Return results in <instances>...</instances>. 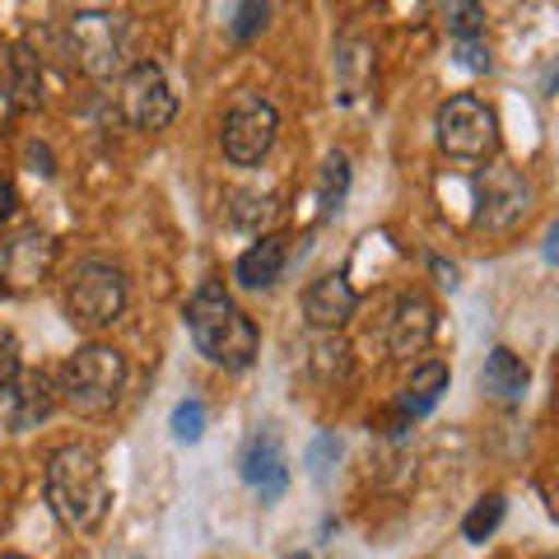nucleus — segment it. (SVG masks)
<instances>
[{
	"label": "nucleus",
	"instance_id": "obj_25",
	"mask_svg": "<svg viewBox=\"0 0 559 559\" xmlns=\"http://www.w3.org/2000/svg\"><path fill=\"white\" fill-rule=\"evenodd\" d=\"M201 433H205V406L191 396V401H182V406L173 411V439H178V443H197Z\"/></svg>",
	"mask_w": 559,
	"mask_h": 559
},
{
	"label": "nucleus",
	"instance_id": "obj_3",
	"mask_svg": "<svg viewBox=\"0 0 559 559\" xmlns=\"http://www.w3.org/2000/svg\"><path fill=\"white\" fill-rule=\"evenodd\" d=\"M61 401L75 415H112L121 392H127V355L112 345H84L61 369Z\"/></svg>",
	"mask_w": 559,
	"mask_h": 559
},
{
	"label": "nucleus",
	"instance_id": "obj_9",
	"mask_svg": "<svg viewBox=\"0 0 559 559\" xmlns=\"http://www.w3.org/2000/svg\"><path fill=\"white\" fill-rule=\"evenodd\" d=\"M121 112L135 131H168L178 117V94L168 90V75L159 61H131L121 75Z\"/></svg>",
	"mask_w": 559,
	"mask_h": 559
},
{
	"label": "nucleus",
	"instance_id": "obj_10",
	"mask_svg": "<svg viewBox=\"0 0 559 559\" xmlns=\"http://www.w3.org/2000/svg\"><path fill=\"white\" fill-rule=\"evenodd\" d=\"M57 271V238L47 229H20L0 242V285L24 294V289H38L43 280Z\"/></svg>",
	"mask_w": 559,
	"mask_h": 559
},
{
	"label": "nucleus",
	"instance_id": "obj_8",
	"mask_svg": "<svg viewBox=\"0 0 559 559\" xmlns=\"http://www.w3.org/2000/svg\"><path fill=\"white\" fill-rule=\"evenodd\" d=\"M532 182L509 164H489L476 178V224L485 234H513L532 215Z\"/></svg>",
	"mask_w": 559,
	"mask_h": 559
},
{
	"label": "nucleus",
	"instance_id": "obj_28",
	"mask_svg": "<svg viewBox=\"0 0 559 559\" xmlns=\"http://www.w3.org/2000/svg\"><path fill=\"white\" fill-rule=\"evenodd\" d=\"M14 210H20V191H14L10 182H0V219H10Z\"/></svg>",
	"mask_w": 559,
	"mask_h": 559
},
{
	"label": "nucleus",
	"instance_id": "obj_22",
	"mask_svg": "<svg viewBox=\"0 0 559 559\" xmlns=\"http://www.w3.org/2000/svg\"><path fill=\"white\" fill-rule=\"evenodd\" d=\"M503 509H509V503H503V495H485L476 509L466 513L462 536H466V540H476V546H480V540H489V536H495V527L503 522Z\"/></svg>",
	"mask_w": 559,
	"mask_h": 559
},
{
	"label": "nucleus",
	"instance_id": "obj_4",
	"mask_svg": "<svg viewBox=\"0 0 559 559\" xmlns=\"http://www.w3.org/2000/svg\"><path fill=\"white\" fill-rule=\"evenodd\" d=\"M66 51L90 80H117L131 66V24L112 10H84L70 14Z\"/></svg>",
	"mask_w": 559,
	"mask_h": 559
},
{
	"label": "nucleus",
	"instance_id": "obj_5",
	"mask_svg": "<svg viewBox=\"0 0 559 559\" xmlns=\"http://www.w3.org/2000/svg\"><path fill=\"white\" fill-rule=\"evenodd\" d=\"M66 312L70 322H80L84 331H103L127 312V275L112 261L84 257L66 275Z\"/></svg>",
	"mask_w": 559,
	"mask_h": 559
},
{
	"label": "nucleus",
	"instance_id": "obj_11",
	"mask_svg": "<svg viewBox=\"0 0 559 559\" xmlns=\"http://www.w3.org/2000/svg\"><path fill=\"white\" fill-rule=\"evenodd\" d=\"M238 471H242V480L257 489L261 503H275L289 489L285 448H280V439H275L271 429L266 433H252V439H248V448H242V457H238Z\"/></svg>",
	"mask_w": 559,
	"mask_h": 559
},
{
	"label": "nucleus",
	"instance_id": "obj_31",
	"mask_svg": "<svg viewBox=\"0 0 559 559\" xmlns=\"http://www.w3.org/2000/svg\"><path fill=\"white\" fill-rule=\"evenodd\" d=\"M0 559H28V555H0Z\"/></svg>",
	"mask_w": 559,
	"mask_h": 559
},
{
	"label": "nucleus",
	"instance_id": "obj_12",
	"mask_svg": "<svg viewBox=\"0 0 559 559\" xmlns=\"http://www.w3.org/2000/svg\"><path fill=\"white\" fill-rule=\"evenodd\" d=\"M359 308V294L349 285L345 271H331V275H318L304 294V318L312 331H341Z\"/></svg>",
	"mask_w": 559,
	"mask_h": 559
},
{
	"label": "nucleus",
	"instance_id": "obj_1",
	"mask_svg": "<svg viewBox=\"0 0 559 559\" xmlns=\"http://www.w3.org/2000/svg\"><path fill=\"white\" fill-rule=\"evenodd\" d=\"M47 503L57 522L75 536H90L103 527V518L112 509V489L103 476V462L94 448L84 443H66L51 452L47 462Z\"/></svg>",
	"mask_w": 559,
	"mask_h": 559
},
{
	"label": "nucleus",
	"instance_id": "obj_19",
	"mask_svg": "<svg viewBox=\"0 0 559 559\" xmlns=\"http://www.w3.org/2000/svg\"><path fill=\"white\" fill-rule=\"evenodd\" d=\"M229 219L238 224V229L261 234V229H266V224L275 219V197H271V191H234Z\"/></svg>",
	"mask_w": 559,
	"mask_h": 559
},
{
	"label": "nucleus",
	"instance_id": "obj_18",
	"mask_svg": "<svg viewBox=\"0 0 559 559\" xmlns=\"http://www.w3.org/2000/svg\"><path fill=\"white\" fill-rule=\"evenodd\" d=\"M10 98L14 108H38L43 103V61L38 51H33L28 43H14L10 47Z\"/></svg>",
	"mask_w": 559,
	"mask_h": 559
},
{
	"label": "nucleus",
	"instance_id": "obj_2",
	"mask_svg": "<svg viewBox=\"0 0 559 559\" xmlns=\"http://www.w3.org/2000/svg\"><path fill=\"white\" fill-rule=\"evenodd\" d=\"M187 331H191V341H197L201 355L210 364H219V369L242 373L257 364L261 336H257L248 312L229 299L224 280H201V289L191 294V304H187Z\"/></svg>",
	"mask_w": 559,
	"mask_h": 559
},
{
	"label": "nucleus",
	"instance_id": "obj_29",
	"mask_svg": "<svg viewBox=\"0 0 559 559\" xmlns=\"http://www.w3.org/2000/svg\"><path fill=\"white\" fill-rule=\"evenodd\" d=\"M28 164H33V173H57V168H51L47 145H28Z\"/></svg>",
	"mask_w": 559,
	"mask_h": 559
},
{
	"label": "nucleus",
	"instance_id": "obj_21",
	"mask_svg": "<svg viewBox=\"0 0 559 559\" xmlns=\"http://www.w3.org/2000/svg\"><path fill=\"white\" fill-rule=\"evenodd\" d=\"M443 24L457 38H485V5L480 0H443Z\"/></svg>",
	"mask_w": 559,
	"mask_h": 559
},
{
	"label": "nucleus",
	"instance_id": "obj_20",
	"mask_svg": "<svg viewBox=\"0 0 559 559\" xmlns=\"http://www.w3.org/2000/svg\"><path fill=\"white\" fill-rule=\"evenodd\" d=\"M345 191H349V159L336 150V154H326L322 178H318V201H322V215H326V219L345 205Z\"/></svg>",
	"mask_w": 559,
	"mask_h": 559
},
{
	"label": "nucleus",
	"instance_id": "obj_14",
	"mask_svg": "<svg viewBox=\"0 0 559 559\" xmlns=\"http://www.w3.org/2000/svg\"><path fill=\"white\" fill-rule=\"evenodd\" d=\"M0 396H5V411H10L14 429H33V425H43V419L57 411V388H51L43 373H20Z\"/></svg>",
	"mask_w": 559,
	"mask_h": 559
},
{
	"label": "nucleus",
	"instance_id": "obj_27",
	"mask_svg": "<svg viewBox=\"0 0 559 559\" xmlns=\"http://www.w3.org/2000/svg\"><path fill=\"white\" fill-rule=\"evenodd\" d=\"M457 61L466 70H476V75H485V70H489V47L480 38H457Z\"/></svg>",
	"mask_w": 559,
	"mask_h": 559
},
{
	"label": "nucleus",
	"instance_id": "obj_15",
	"mask_svg": "<svg viewBox=\"0 0 559 559\" xmlns=\"http://www.w3.org/2000/svg\"><path fill=\"white\" fill-rule=\"evenodd\" d=\"M527 382H532L527 364H522V355H513L509 345H495V349L485 355L480 388H485L489 396H499V401H518L522 392H527Z\"/></svg>",
	"mask_w": 559,
	"mask_h": 559
},
{
	"label": "nucleus",
	"instance_id": "obj_26",
	"mask_svg": "<svg viewBox=\"0 0 559 559\" xmlns=\"http://www.w3.org/2000/svg\"><path fill=\"white\" fill-rule=\"evenodd\" d=\"M20 373H24V369H20V341H14L10 326H0V392H5Z\"/></svg>",
	"mask_w": 559,
	"mask_h": 559
},
{
	"label": "nucleus",
	"instance_id": "obj_7",
	"mask_svg": "<svg viewBox=\"0 0 559 559\" xmlns=\"http://www.w3.org/2000/svg\"><path fill=\"white\" fill-rule=\"evenodd\" d=\"M275 131H280L275 103H266L261 94H248V90L234 94L229 112H224V131H219L224 159L238 164V168H257L271 154Z\"/></svg>",
	"mask_w": 559,
	"mask_h": 559
},
{
	"label": "nucleus",
	"instance_id": "obj_13",
	"mask_svg": "<svg viewBox=\"0 0 559 559\" xmlns=\"http://www.w3.org/2000/svg\"><path fill=\"white\" fill-rule=\"evenodd\" d=\"M433 331H439V312L425 294H406L396 308H392V322H388V349L396 359H415L425 355Z\"/></svg>",
	"mask_w": 559,
	"mask_h": 559
},
{
	"label": "nucleus",
	"instance_id": "obj_24",
	"mask_svg": "<svg viewBox=\"0 0 559 559\" xmlns=\"http://www.w3.org/2000/svg\"><path fill=\"white\" fill-rule=\"evenodd\" d=\"M341 462V439L336 433H318V439L308 443V452H304V466L312 471L318 480H326V471Z\"/></svg>",
	"mask_w": 559,
	"mask_h": 559
},
{
	"label": "nucleus",
	"instance_id": "obj_17",
	"mask_svg": "<svg viewBox=\"0 0 559 559\" xmlns=\"http://www.w3.org/2000/svg\"><path fill=\"white\" fill-rule=\"evenodd\" d=\"M448 364L443 359H425L419 369H411V382L406 392H401V415H429L433 406H439V396L448 392Z\"/></svg>",
	"mask_w": 559,
	"mask_h": 559
},
{
	"label": "nucleus",
	"instance_id": "obj_23",
	"mask_svg": "<svg viewBox=\"0 0 559 559\" xmlns=\"http://www.w3.org/2000/svg\"><path fill=\"white\" fill-rule=\"evenodd\" d=\"M266 14H271V0H238V14H234V43H252L261 28H266Z\"/></svg>",
	"mask_w": 559,
	"mask_h": 559
},
{
	"label": "nucleus",
	"instance_id": "obj_30",
	"mask_svg": "<svg viewBox=\"0 0 559 559\" xmlns=\"http://www.w3.org/2000/svg\"><path fill=\"white\" fill-rule=\"evenodd\" d=\"M10 117H14V98H10V84L0 80V135H5V127H10Z\"/></svg>",
	"mask_w": 559,
	"mask_h": 559
},
{
	"label": "nucleus",
	"instance_id": "obj_6",
	"mask_svg": "<svg viewBox=\"0 0 559 559\" xmlns=\"http://www.w3.org/2000/svg\"><path fill=\"white\" fill-rule=\"evenodd\" d=\"M433 131H439V150L457 164H485L499 150V117L476 94H452L433 117Z\"/></svg>",
	"mask_w": 559,
	"mask_h": 559
},
{
	"label": "nucleus",
	"instance_id": "obj_16",
	"mask_svg": "<svg viewBox=\"0 0 559 559\" xmlns=\"http://www.w3.org/2000/svg\"><path fill=\"white\" fill-rule=\"evenodd\" d=\"M285 261H289L285 242H280V238H261V242H252V248L238 257L234 275H238L242 289H271L275 280L285 275Z\"/></svg>",
	"mask_w": 559,
	"mask_h": 559
},
{
	"label": "nucleus",
	"instance_id": "obj_32",
	"mask_svg": "<svg viewBox=\"0 0 559 559\" xmlns=\"http://www.w3.org/2000/svg\"><path fill=\"white\" fill-rule=\"evenodd\" d=\"M289 559H308V555H289Z\"/></svg>",
	"mask_w": 559,
	"mask_h": 559
}]
</instances>
